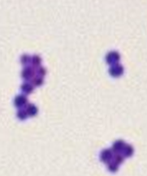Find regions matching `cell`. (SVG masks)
Listing matches in <instances>:
<instances>
[{
  "label": "cell",
  "mask_w": 147,
  "mask_h": 176,
  "mask_svg": "<svg viewBox=\"0 0 147 176\" xmlns=\"http://www.w3.org/2000/svg\"><path fill=\"white\" fill-rule=\"evenodd\" d=\"M120 59H121V55H120V53L118 51H110L106 54V56H105L106 63L110 66L118 64Z\"/></svg>",
  "instance_id": "cell-1"
},
{
  "label": "cell",
  "mask_w": 147,
  "mask_h": 176,
  "mask_svg": "<svg viewBox=\"0 0 147 176\" xmlns=\"http://www.w3.org/2000/svg\"><path fill=\"white\" fill-rule=\"evenodd\" d=\"M123 73H124V67L122 65H120L118 63V64L110 66V67H109V74H110L112 77L118 78V77L121 76Z\"/></svg>",
  "instance_id": "cell-2"
},
{
  "label": "cell",
  "mask_w": 147,
  "mask_h": 176,
  "mask_svg": "<svg viewBox=\"0 0 147 176\" xmlns=\"http://www.w3.org/2000/svg\"><path fill=\"white\" fill-rule=\"evenodd\" d=\"M28 104V97L24 94H19V95H17L14 99V105L18 109H23L26 105Z\"/></svg>",
  "instance_id": "cell-3"
},
{
  "label": "cell",
  "mask_w": 147,
  "mask_h": 176,
  "mask_svg": "<svg viewBox=\"0 0 147 176\" xmlns=\"http://www.w3.org/2000/svg\"><path fill=\"white\" fill-rule=\"evenodd\" d=\"M35 76V69H33L32 67L26 66L24 67L22 71V78L24 81H29L32 79V77Z\"/></svg>",
  "instance_id": "cell-4"
},
{
  "label": "cell",
  "mask_w": 147,
  "mask_h": 176,
  "mask_svg": "<svg viewBox=\"0 0 147 176\" xmlns=\"http://www.w3.org/2000/svg\"><path fill=\"white\" fill-rule=\"evenodd\" d=\"M113 155H114V154H113L111 149H104L101 153V160L104 164H109L113 160Z\"/></svg>",
  "instance_id": "cell-5"
},
{
  "label": "cell",
  "mask_w": 147,
  "mask_h": 176,
  "mask_svg": "<svg viewBox=\"0 0 147 176\" xmlns=\"http://www.w3.org/2000/svg\"><path fill=\"white\" fill-rule=\"evenodd\" d=\"M24 111H25L26 113H28V118H34V117L37 116V113H38V108L34 104L28 103L24 107Z\"/></svg>",
  "instance_id": "cell-6"
},
{
  "label": "cell",
  "mask_w": 147,
  "mask_h": 176,
  "mask_svg": "<svg viewBox=\"0 0 147 176\" xmlns=\"http://www.w3.org/2000/svg\"><path fill=\"white\" fill-rule=\"evenodd\" d=\"M125 145H126V143H125L123 140H117V141H115L114 143H113L112 149H111L113 154H121V152H122V150L124 149Z\"/></svg>",
  "instance_id": "cell-7"
},
{
  "label": "cell",
  "mask_w": 147,
  "mask_h": 176,
  "mask_svg": "<svg viewBox=\"0 0 147 176\" xmlns=\"http://www.w3.org/2000/svg\"><path fill=\"white\" fill-rule=\"evenodd\" d=\"M21 90H22L23 94L28 96L33 92V90H34V86H33L29 81H24V82L21 85Z\"/></svg>",
  "instance_id": "cell-8"
},
{
  "label": "cell",
  "mask_w": 147,
  "mask_h": 176,
  "mask_svg": "<svg viewBox=\"0 0 147 176\" xmlns=\"http://www.w3.org/2000/svg\"><path fill=\"white\" fill-rule=\"evenodd\" d=\"M133 153H135V150H133V147L132 145H125L124 149L122 150L121 154L124 158H131L132 155H133Z\"/></svg>",
  "instance_id": "cell-9"
},
{
  "label": "cell",
  "mask_w": 147,
  "mask_h": 176,
  "mask_svg": "<svg viewBox=\"0 0 147 176\" xmlns=\"http://www.w3.org/2000/svg\"><path fill=\"white\" fill-rule=\"evenodd\" d=\"M30 64H31L33 69H37V67H39L42 64V58L40 57L39 55H37V54H35V55L31 56Z\"/></svg>",
  "instance_id": "cell-10"
},
{
  "label": "cell",
  "mask_w": 147,
  "mask_h": 176,
  "mask_svg": "<svg viewBox=\"0 0 147 176\" xmlns=\"http://www.w3.org/2000/svg\"><path fill=\"white\" fill-rule=\"evenodd\" d=\"M30 81H31V84L34 87H40V86H42L43 83H44V77L34 76Z\"/></svg>",
  "instance_id": "cell-11"
},
{
  "label": "cell",
  "mask_w": 147,
  "mask_h": 176,
  "mask_svg": "<svg viewBox=\"0 0 147 176\" xmlns=\"http://www.w3.org/2000/svg\"><path fill=\"white\" fill-rule=\"evenodd\" d=\"M30 61H31V56H29L28 54H23L21 56V59H19V62L24 67H26L30 64Z\"/></svg>",
  "instance_id": "cell-12"
},
{
  "label": "cell",
  "mask_w": 147,
  "mask_h": 176,
  "mask_svg": "<svg viewBox=\"0 0 147 176\" xmlns=\"http://www.w3.org/2000/svg\"><path fill=\"white\" fill-rule=\"evenodd\" d=\"M124 159H125V158L122 155V154H115L114 155H113V160H112V161H114L116 164L120 165L121 164H123Z\"/></svg>",
  "instance_id": "cell-13"
},
{
  "label": "cell",
  "mask_w": 147,
  "mask_h": 176,
  "mask_svg": "<svg viewBox=\"0 0 147 176\" xmlns=\"http://www.w3.org/2000/svg\"><path fill=\"white\" fill-rule=\"evenodd\" d=\"M47 73V70L45 69L44 67L40 66L37 69H35V76H41V77H44Z\"/></svg>",
  "instance_id": "cell-14"
},
{
  "label": "cell",
  "mask_w": 147,
  "mask_h": 176,
  "mask_svg": "<svg viewBox=\"0 0 147 176\" xmlns=\"http://www.w3.org/2000/svg\"><path fill=\"white\" fill-rule=\"evenodd\" d=\"M17 118L19 119V120H25L28 118V113H25L24 109H19L17 113Z\"/></svg>",
  "instance_id": "cell-15"
},
{
  "label": "cell",
  "mask_w": 147,
  "mask_h": 176,
  "mask_svg": "<svg viewBox=\"0 0 147 176\" xmlns=\"http://www.w3.org/2000/svg\"><path fill=\"white\" fill-rule=\"evenodd\" d=\"M108 164V170L112 173H114V172H117L118 171V168H119V165L116 164L114 161H110Z\"/></svg>",
  "instance_id": "cell-16"
}]
</instances>
